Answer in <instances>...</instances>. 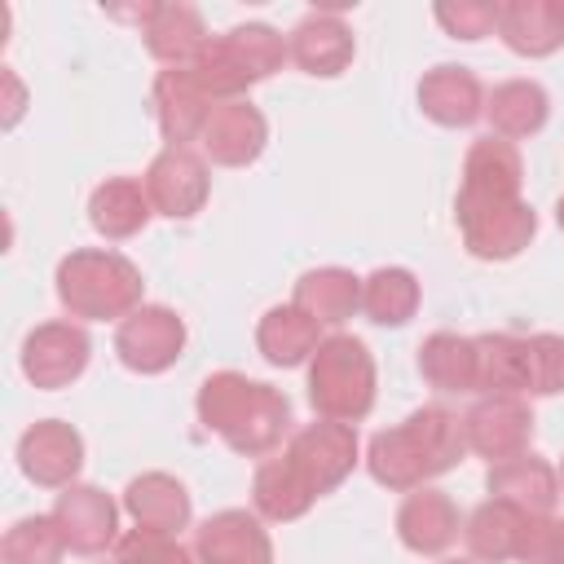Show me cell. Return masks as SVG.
<instances>
[{
	"label": "cell",
	"instance_id": "19",
	"mask_svg": "<svg viewBox=\"0 0 564 564\" xmlns=\"http://www.w3.org/2000/svg\"><path fill=\"white\" fill-rule=\"evenodd\" d=\"M397 538L414 555H441L458 538V507L441 489H410L401 511H397Z\"/></svg>",
	"mask_w": 564,
	"mask_h": 564
},
{
	"label": "cell",
	"instance_id": "5",
	"mask_svg": "<svg viewBox=\"0 0 564 564\" xmlns=\"http://www.w3.org/2000/svg\"><path fill=\"white\" fill-rule=\"evenodd\" d=\"M308 401L330 423H361L375 410V357L352 335H330L308 361Z\"/></svg>",
	"mask_w": 564,
	"mask_h": 564
},
{
	"label": "cell",
	"instance_id": "24",
	"mask_svg": "<svg viewBox=\"0 0 564 564\" xmlns=\"http://www.w3.org/2000/svg\"><path fill=\"white\" fill-rule=\"evenodd\" d=\"M150 57H159L167 70H189L203 44L212 40L194 4H154L150 22L141 26Z\"/></svg>",
	"mask_w": 564,
	"mask_h": 564
},
{
	"label": "cell",
	"instance_id": "42",
	"mask_svg": "<svg viewBox=\"0 0 564 564\" xmlns=\"http://www.w3.org/2000/svg\"><path fill=\"white\" fill-rule=\"evenodd\" d=\"M560 489H564V463H560Z\"/></svg>",
	"mask_w": 564,
	"mask_h": 564
},
{
	"label": "cell",
	"instance_id": "26",
	"mask_svg": "<svg viewBox=\"0 0 564 564\" xmlns=\"http://www.w3.org/2000/svg\"><path fill=\"white\" fill-rule=\"evenodd\" d=\"M317 344H322V326H317L304 308H295V304H273V308L260 317V326H256V348H260V357H264L269 366H282V370L313 361Z\"/></svg>",
	"mask_w": 564,
	"mask_h": 564
},
{
	"label": "cell",
	"instance_id": "9",
	"mask_svg": "<svg viewBox=\"0 0 564 564\" xmlns=\"http://www.w3.org/2000/svg\"><path fill=\"white\" fill-rule=\"evenodd\" d=\"M88 357L93 339L75 322H44L22 339V375L44 392L75 383L88 370Z\"/></svg>",
	"mask_w": 564,
	"mask_h": 564
},
{
	"label": "cell",
	"instance_id": "17",
	"mask_svg": "<svg viewBox=\"0 0 564 564\" xmlns=\"http://www.w3.org/2000/svg\"><path fill=\"white\" fill-rule=\"evenodd\" d=\"M352 53H357V40H352L348 22H344L339 13H330V9L308 13V18L291 31V57H295V66H300L304 75L335 79V75L348 70Z\"/></svg>",
	"mask_w": 564,
	"mask_h": 564
},
{
	"label": "cell",
	"instance_id": "41",
	"mask_svg": "<svg viewBox=\"0 0 564 564\" xmlns=\"http://www.w3.org/2000/svg\"><path fill=\"white\" fill-rule=\"evenodd\" d=\"M441 564H476V560H441Z\"/></svg>",
	"mask_w": 564,
	"mask_h": 564
},
{
	"label": "cell",
	"instance_id": "10",
	"mask_svg": "<svg viewBox=\"0 0 564 564\" xmlns=\"http://www.w3.org/2000/svg\"><path fill=\"white\" fill-rule=\"evenodd\" d=\"M463 436L467 449H476L480 458L507 463L516 454H529L533 441V410L520 397H480L467 414H463Z\"/></svg>",
	"mask_w": 564,
	"mask_h": 564
},
{
	"label": "cell",
	"instance_id": "29",
	"mask_svg": "<svg viewBox=\"0 0 564 564\" xmlns=\"http://www.w3.org/2000/svg\"><path fill=\"white\" fill-rule=\"evenodd\" d=\"M476 392L485 397L529 392V339L476 335Z\"/></svg>",
	"mask_w": 564,
	"mask_h": 564
},
{
	"label": "cell",
	"instance_id": "30",
	"mask_svg": "<svg viewBox=\"0 0 564 564\" xmlns=\"http://www.w3.org/2000/svg\"><path fill=\"white\" fill-rule=\"evenodd\" d=\"M524 520H529V516H524L520 507L502 502V498L480 502V507L471 511L467 529H463L471 560H480V564H502V560H516L520 538H524Z\"/></svg>",
	"mask_w": 564,
	"mask_h": 564
},
{
	"label": "cell",
	"instance_id": "21",
	"mask_svg": "<svg viewBox=\"0 0 564 564\" xmlns=\"http://www.w3.org/2000/svg\"><path fill=\"white\" fill-rule=\"evenodd\" d=\"M485 485L494 498L520 507L524 516H551V507L560 498V471L538 454H516L507 463H494Z\"/></svg>",
	"mask_w": 564,
	"mask_h": 564
},
{
	"label": "cell",
	"instance_id": "16",
	"mask_svg": "<svg viewBox=\"0 0 564 564\" xmlns=\"http://www.w3.org/2000/svg\"><path fill=\"white\" fill-rule=\"evenodd\" d=\"M203 154L220 167H247L264 154V141H269V123L260 115V106H251L247 97L242 101H220L203 128Z\"/></svg>",
	"mask_w": 564,
	"mask_h": 564
},
{
	"label": "cell",
	"instance_id": "27",
	"mask_svg": "<svg viewBox=\"0 0 564 564\" xmlns=\"http://www.w3.org/2000/svg\"><path fill=\"white\" fill-rule=\"evenodd\" d=\"M485 119L494 123V137L520 141L546 128L551 119V97L538 79H507L485 97Z\"/></svg>",
	"mask_w": 564,
	"mask_h": 564
},
{
	"label": "cell",
	"instance_id": "6",
	"mask_svg": "<svg viewBox=\"0 0 564 564\" xmlns=\"http://www.w3.org/2000/svg\"><path fill=\"white\" fill-rule=\"evenodd\" d=\"M454 220L463 229V247L476 260H511L538 234V212L520 194L516 198H471V194H458Z\"/></svg>",
	"mask_w": 564,
	"mask_h": 564
},
{
	"label": "cell",
	"instance_id": "31",
	"mask_svg": "<svg viewBox=\"0 0 564 564\" xmlns=\"http://www.w3.org/2000/svg\"><path fill=\"white\" fill-rule=\"evenodd\" d=\"M419 375L441 392H476V339L436 330L419 344Z\"/></svg>",
	"mask_w": 564,
	"mask_h": 564
},
{
	"label": "cell",
	"instance_id": "35",
	"mask_svg": "<svg viewBox=\"0 0 564 564\" xmlns=\"http://www.w3.org/2000/svg\"><path fill=\"white\" fill-rule=\"evenodd\" d=\"M115 564H198V555L189 546H181L172 533L128 529L115 542Z\"/></svg>",
	"mask_w": 564,
	"mask_h": 564
},
{
	"label": "cell",
	"instance_id": "36",
	"mask_svg": "<svg viewBox=\"0 0 564 564\" xmlns=\"http://www.w3.org/2000/svg\"><path fill=\"white\" fill-rule=\"evenodd\" d=\"M529 392L555 397L564 392V335H529Z\"/></svg>",
	"mask_w": 564,
	"mask_h": 564
},
{
	"label": "cell",
	"instance_id": "40",
	"mask_svg": "<svg viewBox=\"0 0 564 564\" xmlns=\"http://www.w3.org/2000/svg\"><path fill=\"white\" fill-rule=\"evenodd\" d=\"M555 220H560V229H564V194H560V203H555Z\"/></svg>",
	"mask_w": 564,
	"mask_h": 564
},
{
	"label": "cell",
	"instance_id": "25",
	"mask_svg": "<svg viewBox=\"0 0 564 564\" xmlns=\"http://www.w3.org/2000/svg\"><path fill=\"white\" fill-rule=\"evenodd\" d=\"M150 216H154V203L145 194V181H132V176H110L88 198V225L110 242L141 234Z\"/></svg>",
	"mask_w": 564,
	"mask_h": 564
},
{
	"label": "cell",
	"instance_id": "33",
	"mask_svg": "<svg viewBox=\"0 0 564 564\" xmlns=\"http://www.w3.org/2000/svg\"><path fill=\"white\" fill-rule=\"evenodd\" d=\"M251 502H256V516H264V520H273V524H286V520H300L317 498L295 485V476L286 471L282 458H269V463L256 467Z\"/></svg>",
	"mask_w": 564,
	"mask_h": 564
},
{
	"label": "cell",
	"instance_id": "20",
	"mask_svg": "<svg viewBox=\"0 0 564 564\" xmlns=\"http://www.w3.org/2000/svg\"><path fill=\"white\" fill-rule=\"evenodd\" d=\"M494 31L520 57H551L564 44V9L560 0H502Z\"/></svg>",
	"mask_w": 564,
	"mask_h": 564
},
{
	"label": "cell",
	"instance_id": "22",
	"mask_svg": "<svg viewBox=\"0 0 564 564\" xmlns=\"http://www.w3.org/2000/svg\"><path fill=\"white\" fill-rule=\"evenodd\" d=\"M520 181H524V163H520L516 141H502V137L485 132V137H476L467 145L458 194H471V198H516Z\"/></svg>",
	"mask_w": 564,
	"mask_h": 564
},
{
	"label": "cell",
	"instance_id": "3",
	"mask_svg": "<svg viewBox=\"0 0 564 564\" xmlns=\"http://www.w3.org/2000/svg\"><path fill=\"white\" fill-rule=\"evenodd\" d=\"M57 300L70 317L84 322H123L128 313L141 308V269L119 256V251H97V247H79L70 256H62L57 264Z\"/></svg>",
	"mask_w": 564,
	"mask_h": 564
},
{
	"label": "cell",
	"instance_id": "34",
	"mask_svg": "<svg viewBox=\"0 0 564 564\" xmlns=\"http://www.w3.org/2000/svg\"><path fill=\"white\" fill-rule=\"evenodd\" d=\"M66 551L70 546H66V538H62L53 516H22L0 542V560L4 564H57Z\"/></svg>",
	"mask_w": 564,
	"mask_h": 564
},
{
	"label": "cell",
	"instance_id": "32",
	"mask_svg": "<svg viewBox=\"0 0 564 564\" xmlns=\"http://www.w3.org/2000/svg\"><path fill=\"white\" fill-rule=\"evenodd\" d=\"M419 308V278L401 264H383L361 278V313L375 326H405Z\"/></svg>",
	"mask_w": 564,
	"mask_h": 564
},
{
	"label": "cell",
	"instance_id": "1",
	"mask_svg": "<svg viewBox=\"0 0 564 564\" xmlns=\"http://www.w3.org/2000/svg\"><path fill=\"white\" fill-rule=\"evenodd\" d=\"M463 454H467L463 419L449 414L445 405H419L397 427H383L370 436L366 467L383 489L410 494V489H423L427 480L445 476L449 467H458Z\"/></svg>",
	"mask_w": 564,
	"mask_h": 564
},
{
	"label": "cell",
	"instance_id": "12",
	"mask_svg": "<svg viewBox=\"0 0 564 564\" xmlns=\"http://www.w3.org/2000/svg\"><path fill=\"white\" fill-rule=\"evenodd\" d=\"M145 194L154 203L159 216L172 220H189L194 212H203L207 194H212V176L207 163L194 150L167 145L163 154H154V163L145 167Z\"/></svg>",
	"mask_w": 564,
	"mask_h": 564
},
{
	"label": "cell",
	"instance_id": "7",
	"mask_svg": "<svg viewBox=\"0 0 564 564\" xmlns=\"http://www.w3.org/2000/svg\"><path fill=\"white\" fill-rule=\"evenodd\" d=\"M286 471L295 476V485L313 498L330 494L335 485H344L357 467V432L352 423H308L291 436V445L282 449Z\"/></svg>",
	"mask_w": 564,
	"mask_h": 564
},
{
	"label": "cell",
	"instance_id": "23",
	"mask_svg": "<svg viewBox=\"0 0 564 564\" xmlns=\"http://www.w3.org/2000/svg\"><path fill=\"white\" fill-rule=\"evenodd\" d=\"M123 507H128V516L137 520V529H154V533H172V538H176V533L189 524V516H194L185 485H181L176 476H167V471H145V476L128 480Z\"/></svg>",
	"mask_w": 564,
	"mask_h": 564
},
{
	"label": "cell",
	"instance_id": "15",
	"mask_svg": "<svg viewBox=\"0 0 564 564\" xmlns=\"http://www.w3.org/2000/svg\"><path fill=\"white\" fill-rule=\"evenodd\" d=\"M150 101H154V119H159L163 141L181 145V150H189V141L203 137V128L216 110L212 97L203 93V84L194 79V70H159Z\"/></svg>",
	"mask_w": 564,
	"mask_h": 564
},
{
	"label": "cell",
	"instance_id": "18",
	"mask_svg": "<svg viewBox=\"0 0 564 564\" xmlns=\"http://www.w3.org/2000/svg\"><path fill=\"white\" fill-rule=\"evenodd\" d=\"M419 110L441 128H471L485 115V88L467 66H432L419 79Z\"/></svg>",
	"mask_w": 564,
	"mask_h": 564
},
{
	"label": "cell",
	"instance_id": "2",
	"mask_svg": "<svg viewBox=\"0 0 564 564\" xmlns=\"http://www.w3.org/2000/svg\"><path fill=\"white\" fill-rule=\"evenodd\" d=\"M198 419L234 454L260 458L273 454L291 432V401L273 383L247 379L238 370H216L198 388Z\"/></svg>",
	"mask_w": 564,
	"mask_h": 564
},
{
	"label": "cell",
	"instance_id": "38",
	"mask_svg": "<svg viewBox=\"0 0 564 564\" xmlns=\"http://www.w3.org/2000/svg\"><path fill=\"white\" fill-rule=\"evenodd\" d=\"M516 560L520 564H564V520H555V516H529Z\"/></svg>",
	"mask_w": 564,
	"mask_h": 564
},
{
	"label": "cell",
	"instance_id": "28",
	"mask_svg": "<svg viewBox=\"0 0 564 564\" xmlns=\"http://www.w3.org/2000/svg\"><path fill=\"white\" fill-rule=\"evenodd\" d=\"M295 308H304L317 326H339L361 308V278H352L348 269H308L295 282Z\"/></svg>",
	"mask_w": 564,
	"mask_h": 564
},
{
	"label": "cell",
	"instance_id": "39",
	"mask_svg": "<svg viewBox=\"0 0 564 564\" xmlns=\"http://www.w3.org/2000/svg\"><path fill=\"white\" fill-rule=\"evenodd\" d=\"M4 88H9V119L4 123H18V115H22V84H18L13 70H4Z\"/></svg>",
	"mask_w": 564,
	"mask_h": 564
},
{
	"label": "cell",
	"instance_id": "14",
	"mask_svg": "<svg viewBox=\"0 0 564 564\" xmlns=\"http://www.w3.org/2000/svg\"><path fill=\"white\" fill-rule=\"evenodd\" d=\"M194 555L198 564H273V542L260 516L229 507L203 520L194 538Z\"/></svg>",
	"mask_w": 564,
	"mask_h": 564
},
{
	"label": "cell",
	"instance_id": "8",
	"mask_svg": "<svg viewBox=\"0 0 564 564\" xmlns=\"http://www.w3.org/2000/svg\"><path fill=\"white\" fill-rule=\"evenodd\" d=\"M115 352L132 375H163L185 352V322L163 304H141L115 326Z\"/></svg>",
	"mask_w": 564,
	"mask_h": 564
},
{
	"label": "cell",
	"instance_id": "37",
	"mask_svg": "<svg viewBox=\"0 0 564 564\" xmlns=\"http://www.w3.org/2000/svg\"><path fill=\"white\" fill-rule=\"evenodd\" d=\"M436 22L445 26V35L471 44V40H485L498 26V4H489V0H445V4H436Z\"/></svg>",
	"mask_w": 564,
	"mask_h": 564
},
{
	"label": "cell",
	"instance_id": "11",
	"mask_svg": "<svg viewBox=\"0 0 564 564\" xmlns=\"http://www.w3.org/2000/svg\"><path fill=\"white\" fill-rule=\"evenodd\" d=\"M18 467L44 489H66L84 467V436L62 419H40L18 436Z\"/></svg>",
	"mask_w": 564,
	"mask_h": 564
},
{
	"label": "cell",
	"instance_id": "4",
	"mask_svg": "<svg viewBox=\"0 0 564 564\" xmlns=\"http://www.w3.org/2000/svg\"><path fill=\"white\" fill-rule=\"evenodd\" d=\"M286 57H291V44L273 26L242 22L225 35H212L189 70L212 101H242V93L251 84L269 79Z\"/></svg>",
	"mask_w": 564,
	"mask_h": 564
},
{
	"label": "cell",
	"instance_id": "13",
	"mask_svg": "<svg viewBox=\"0 0 564 564\" xmlns=\"http://www.w3.org/2000/svg\"><path fill=\"white\" fill-rule=\"evenodd\" d=\"M53 520H57V529L75 555H101L106 546L119 542L115 538L119 511H115L110 494L97 485H66L53 502Z\"/></svg>",
	"mask_w": 564,
	"mask_h": 564
}]
</instances>
